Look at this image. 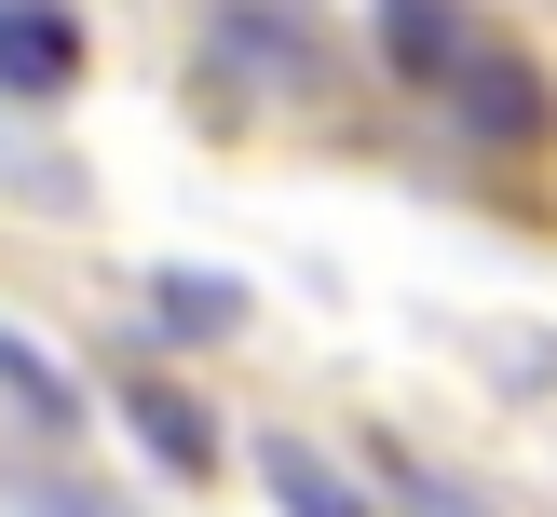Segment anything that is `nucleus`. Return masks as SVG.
I'll use <instances>...</instances> for the list:
<instances>
[{
    "label": "nucleus",
    "instance_id": "nucleus-8",
    "mask_svg": "<svg viewBox=\"0 0 557 517\" xmlns=\"http://www.w3.org/2000/svg\"><path fill=\"white\" fill-rule=\"evenodd\" d=\"M150 313L190 327V341H218V327H245V299L218 286V272H150Z\"/></svg>",
    "mask_w": 557,
    "mask_h": 517
},
{
    "label": "nucleus",
    "instance_id": "nucleus-2",
    "mask_svg": "<svg viewBox=\"0 0 557 517\" xmlns=\"http://www.w3.org/2000/svg\"><path fill=\"white\" fill-rule=\"evenodd\" d=\"M462 54H476L462 0H381V69H408V82H449Z\"/></svg>",
    "mask_w": 557,
    "mask_h": 517
},
{
    "label": "nucleus",
    "instance_id": "nucleus-5",
    "mask_svg": "<svg viewBox=\"0 0 557 517\" xmlns=\"http://www.w3.org/2000/svg\"><path fill=\"white\" fill-rule=\"evenodd\" d=\"M69 69H82V27L41 14V0H14V14H0V82H14V96H54Z\"/></svg>",
    "mask_w": 557,
    "mask_h": 517
},
{
    "label": "nucleus",
    "instance_id": "nucleus-4",
    "mask_svg": "<svg viewBox=\"0 0 557 517\" xmlns=\"http://www.w3.org/2000/svg\"><path fill=\"white\" fill-rule=\"evenodd\" d=\"M123 422L163 450V477H218V422L177 395V381H123Z\"/></svg>",
    "mask_w": 557,
    "mask_h": 517
},
{
    "label": "nucleus",
    "instance_id": "nucleus-7",
    "mask_svg": "<svg viewBox=\"0 0 557 517\" xmlns=\"http://www.w3.org/2000/svg\"><path fill=\"white\" fill-rule=\"evenodd\" d=\"M0 395H14L41 435H82V395H69V368H54V354L27 341V327H0Z\"/></svg>",
    "mask_w": 557,
    "mask_h": 517
},
{
    "label": "nucleus",
    "instance_id": "nucleus-6",
    "mask_svg": "<svg viewBox=\"0 0 557 517\" xmlns=\"http://www.w3.org/2000/svg\"><path fill=\"white\" fill-rule=\"evenodd\" d=\"M259 477H272V504H286V517H368V490H354L341 463H313L299 435H259Z\"/></svg>",
    "mask_w": 557,
    "mask_h": 517
},
{
    "label": "nucleus",
    "instance_id": "nucleus-9",
    "mask_svg": "<svg viewBox=\"0 0 557 517\" xmlns=\"http://www.w3.org/2000/svg\"><path fill=\"white\" fill-rule=\"evenodd\" d=\"M408 504H422V517H476V490H449V477H408Z\"/></svg>",
    "mask_w": 557,
    "mask_h": 517
},
{
    "label": "nucleus",
    "instance_id": "nucleus-1",
    "mask_svg": "<svg viewBox=\"0 0 557 517\" xmlns=\"http://www.w3.org/2000/svg\"><path fill=\"white\" fill-rule=\"evenodd\" d=\"M449 109H462V136H476V150H544V123H557L544 69H517V54H490V41L449 69Z\"/></svg>",
    "mask_w": 557,
    "mask_h": 517
},
{
    "label": "nucleus",
    "instance_id": "nucleus-3",
    "mask_svg": "<svg viewBox=\"0 0 557 517\" xmlns=\"http://www.w3.org/2000/svg\"><path fill=\"white\" fill-rule=\"evenodd\" d=\"M313 27L286 14V0H232V14H218V69H259V82H313Z\"/></svg>",
    "mask_w": 557,
    "mask_h": 517
}]
</instances>
